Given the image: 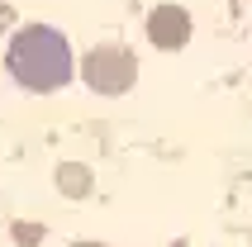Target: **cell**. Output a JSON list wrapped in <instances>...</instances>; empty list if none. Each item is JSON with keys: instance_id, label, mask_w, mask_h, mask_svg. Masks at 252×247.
Masks as SVG:
<instances>
[{"instance_id": "cell-5", "label": "cell", "mask_w": 252, "mask_h": 247, "mask_svg": "<svg viewBox=\"0 0 252 247\" xmlns=\"http://www.w3.org/2000/svg\"><path fill=\"white\" fill-rule=\"evenodd\" d=\"M14 243H19V247H38L43 243V228H38V223H14Z\"/></svg>"}, {"instance_id": "cell-4", "label": "cell", "mask_w": 252, "mask_h": 247, "mask_svg": "<svg viewBox=\"0 0 252 247\" xmlns=\"http://www.w3.org/2000/svg\"><path fill=\"white\" fill-rule=\"evenodd\" d=\"M57 185L81 200V195L91 190V171H86V166H57Z\"/></svg>"}, {"instance_id": "cell-6", "label": "cell", "mask_w": 252, "mask_h": 247, "mask_svg": "<svg viewBox=\"0 0 252 247\" xmlns=\"http://www.w3.org/2000/svg\"><path fill=\"white\" fill-rule=\"evenodd\" d=\"M71 247H100V243H71Z\"/></svg>"}, {"instance_id": "cell-1", "label": "cell", "mask_w": 252, "mask_h": 247, "mask_svg": "<svg viewBox=\"0 0 252 247\" xmlns=\"http://www.w3.org/2000/svg\"><path fill=\"white\" fill-rule=\"evenodd\" d=\"M10 71L29 91H57L71 81V48L48 24H24L10 38Z\"/></svg>"}, {"instance_id": "cell-3", "label": "cell", "mask_w": 252, "mask_h": 247, "mask_svg": "<svg viewBox=\"0 0 252 247\" xmlns=\"http://www.w3.org/2000/svg\"><path fill=\"white\" fill-rule=\"evenodd\" d=\"M148 38L157 43V48H186V38H190V14L176 10V5H162V10L148 14Z\"/></svg>"}, {"instance_id": "cell-2", "label": "cell", "mask_w": 252, "mask_h": 247, "mask_svg": "<svg viewBox=\"0 0 252 247\" xmlns=\"http://www.w3.org/2000/svg\"><path fill=\"white\" fill-rule=\"evenodd\" d=\"M86 86L100 91V95H124L133 76H138V62L124 53V48H95V53L86 57Z\"/></svg>"}]
</instances>
